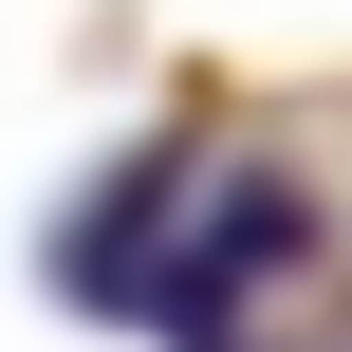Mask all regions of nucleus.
Here are the masks:
<instances>
[{
	"mask_svg": "<svg viewBox=\"0 0 352 352\" xmlns=\"http://www.w3.org/2000/svg\"><path fill=\"white\" fill-rule=\"evenodd\" d=\"M297 260H316V186H297V167H204V204H186L167 278H148V334L167 352H241V316H260Z\"/></svg>",
	"mask_w": 352,
	"mask_h": 352,
	"instance_id": "obj_1",
	"label": "nucleus"
},
{
	"mask_svg": "<svg viewBox=\"0 0 352 352\" xmlns=\"http://www.w3.org/2000/svg\"><path fill=\"white\" fill-rule=\"evenodd\" d=\"M186 204H204V130H148L93 204H56V241H37V278L74 297V316H148V278H167V241H186Z\"/></svg>",
	"mask_w": 352,
	"mask_h": 352,
	"instance_id": "obj_2",
	"label": "nucleus"
}]
</instances>
